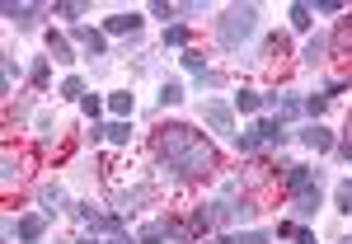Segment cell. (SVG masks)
Wrapping results in <instances>:
<instances>
[{
    "instance_id": "obj_1",
    "label": "cell",
    "mask_w": 352,
    "mask_h": 244,
    "mask_svg": "<svg viewBox=\"0 0 352 244\" xmlns=\"http://www.w3.org/2000/svg\"><path fill=\"white\" fill-rule=\"evenodd\" d=\"M155 151H160L164 169L179 174V179H197V174H207V169L217 164L212 146L192 132V127H164L160 141H155Z\"/></svg>"
},
{
    "instance_id": "obj_2",
    "label": "cell",
    "mask_w": 352,
    "mask_h": 244,
    "mask_svg": "<svg viewBox=\"0 0 352 244\" xmlns=\"http://www.w3.org/2000/svg\"><path fill=\"white\" fill-rule=\"evenodd\" d=\"M254 33H258V10H254V5H230L217 19V43L221 47H240Z\"/></svg>"
},
{
    "instance_id": "obj_3",
    "label": "cell",
    "mask_w": 352,
    "mask_h": 244,
    "mask_svg": "<svg viewBox=\"0 0 352 244\" xmlns=\"http://www.w3.org/2000/svg\"><path fill=\"white\" fill-rule=\"evenodd\" d=\"M202 122H207L212 132H235V109L221 104V99H207V104H202Z\"/></svg>"
},
{
    "instance_id": "obj_4",
    "label": "cell",
    "mask_w": 352,
    "mask_h": 244,
    "mask_svg": "<svg viewBox=\"0 0 352 244\" xmlns=\"http://www.w3.org/2000/svg\"><path fill=\"white\" fill-rule=\"evenodd\" d=\"M320 188V174L315 169H305V164H287V192L300 197V192H315Z\"/></svg>"
},
{
    "instance_id": "obj_5",
    "label": "cell",
    "mask_w": 352,
    "mask_h": 244,
    "mask_svg": "<svg viewBox=\"0 0 352 244\" xmlns=\"http://www.w3.org/2000/svg\"><path fill=\"white\" fill-rule=\"evenodd\" d=\"M71 43L89 47L94 56H104V52H109V33H99V28H85V24H76V28H71Z\"/></svg>"
},
{
    "instance_id": "obj_6",
    "label": "cell",
    "mask_w": 352,
    "mask_h": 244,
    "mask_svg": "<svg viewBox=\"0 0 352 244\" xmlns=\"http://www.w3.org/2000/svg\"><path fill=\"white\" fill-rule=\"evenodd\" d=\"M14 235H19L24 244H38L43 235H47V217H43V212H38V217H19L14 221Z\"/></svg>"
},
{
    "instance_id": "obj_7",
    "label": "cell",
    "mask_w": 352,
    "mask_h": 244,
    "mask_svg": "<svg viewBox=\"0 0 352 244\" xmlns=\"http://www.w3.org/2000/svg\"><path fill=\"white\" fill-rule=\"evenodd\" d=\"M141 244H160V240H184V230L174 225V221H151L141 235H136Z\"/></svg>"
},
{
    "instance_id": "obj_8",
    "label": "cell",
    "mask_w": 352,
    "mask_h": 244,
    "mask_svg": "<svg viewBox=\"0 0 352 244\" xmlns=\"http://www.w3.org/2000/svg\"><path fill=\"white\" fill-rule=\"evenodd\" d=\"M104 33H113V38H122V33H141V14H136V10H122V14L104 19Z\"/></svg>"
},
{
    "instance_id": "obj_9",
    "label": "cell",
    "mask_w": 352,
    "mask_h": 244,
    "mask_svg": "<svg viewBox=\"0 0 352 244\" xmlns=\"http://www.w3.org/2000/svg\"><path fill=\"white\" fill-rule=\"evenodd\" d=\"M258 136H263V146H282L287 141V122L282 118H258Z\"/></svg>"
},
{
    "instance_id": "obj_10",
    "label": "cell",
    "mask_w": 352,
    "mask_h": 244,
    "mask_svg": "<svg viewBox=\"0 0 352 244\" xmlns=\"http://www.w3.org/2000/svg\"><path fill=\"white\" fill-rule=\"evenodd\" d=\"M300 141H305L310 151H333V132H324L320 122H310V127L300 132Z\"/></svg>"
},
{
    "instance_id": "obj_11",
    "label": "cell",
    "mask_w": 352,
    "mask_h": 244,
    "mask_svg": "<svg viewBox=\"0 0 352 244\" xmlns=\"http://www.w3.org/2000/svg\"><path fill=\"white\" fill-rule=\"evenodd\" d=\"M263 104H268V99L254 94V89H240V94L230 99V109H235V113H263Z\"/></svg>"
},
{
    "instance_id": "obj_12",
    "label": "cell",
    "mask_w": 352,
    "mask_h": 244,
    "mask_svg": "<svg viewBox=\"0 0 352 244\" xmlns=\"http://www.w3.org/2000/svg\"><path fill=\"white\" fill-rule=\"evenodd\" d=\"M0 14H5V19H14L19 28H28V24H33V14H38V5H14V0H10Z\"/></svg>"
},
{
    "instance_id": "obj_13",
    "label": "cell",
    "mask_w": 352,
    "mask_h": 244,
    "mask_svg": "<svg viewBox=\"0 0 352 244\" xmlns=\"http://www.w3.org/2000/svg\"><path fill=\"white\" fill-rule=\"evenodd\" d=\"M132 109H136V99L127 94V89H118V94H109V113H113V118H132Z\"/></svg>"
},
{
    "instance_id": "obj_14",
    "label": "cell",
    "mask_w": 352,
    "mask_h": 244,
    "mask_svg": "<svg viewBox=\"0 0 352 244\" xmlns=\"http://www.w3.org/2000/svg\"><path fill=\"white\" fill-rule=\"evenodd\" d=\"M192 43V28L188 24H169L164 28V47H188Z\"/></svg>"
},
{
    "instance_id": "obj_15",
    "label": "cell",
    "mask_w": 352,
    "mask_h": 244,
    "mask_svg": "<svg viewBox=\"0 0 352 244\" xmlns=\"http://www.w3.org/2000/svg\"><path fill=\"white\" fill-rule=\"evenodd\" d=\"M292 207H296V217H300V221H310L315 212H320V188H315V192H300Z\"/></svg>"
},
{
    "instance_id": "obj_16",
    "label": "cell",
    "mask_w": 352,
    "mask_h": 244,
    "mask_svg": "<svg viewBox=\"0 0 352 244\" xmlns=\"http://www.w3.org/2000/svg\"><path fill=\"white\" fill-rule=\"evenodd\" d=\"M47 52H52V61H66V66L76 61V56H71V43H66L61 33H47Z\"/></svg>"
},
{
    "instance_id": "obj_17",
    "label": "cell",
    "mask_w": 352,
    "mask_h": 244,
    "mask_svg": "<svg viewBox=\"0 0 352 244\" xmlns=\"http://www.w3.org/2000/svg\"><path fill=\"white\" fill-rule=\"evenodd\" d=\"M184 71H192L197 80H207V56L197 52V47H188V52H184Z\"/></svg>"
},
{
    "instance_id": "obj_18",
    "label": "cell",
    "mask_w": 352,
    "mask_h": 244,
    "mask_svg": "<svg viewBox=\"0 0 352 244\" xmlns=\"http://www.w3.org/2000/svg\"><path fill=\"white\" fill-rule=\"evenodd\" d=\"M277 113H282V122H287V118H300V113H305V99H296V94H282V99H277Z\"/></svg>"
},
{
    "instance_id": "obj_19",
    "label": "cell",
    "mask_w": 352,
    "mask_h": 244,
    "mask_svg": "<svg viewBox=\"0 0 352 244\" xmlns=\"http://www.w3.org/2000/svg\"><path fill=\"white\" fill-rule=\"evenodd\" d=\"M14 80H19V61H14V56H5V61H0V89L10 94V89H14Z\"/></svg>"
},
{
    "instance_id": "obj_20",
    "label": "cell",
    "mask_w": 352,
    "mask_h": 244,
    "mask_svg": "<svg viewBox=\"0 0 352 244\" xmlns=\"http://www.w3.org/2000/svg\"><path fill=\"white\" fill-rule=\"evenodd\" d=\"M287 14H292V28H300V33H305V28L315 24V10H310V5H292Z\"/></svg>"
},
{
    "instance_id": "obj_21",
    "label": "cell",
    "mask_w": 352,
    "mask_h": 244,
    "mask_svg": "<svg viewBox=\"0 0 352 244\" xmlns=\"http://www.w3.org/2000/svg\"><path fill=\"white\" fill-rule=\"evenodd\" d=\"M258 146H263V136H258V127H254V132H240V136H235V151H240V155H254Z\"/></svg>"
},
{
    "instance_id": "obj_22",
    "label": "cell",
    "mask_w": 352,
    "mask_h": 244,
    "mask_svg": "<svg viewBox=\"0 0 352 244\" xmlns=\"http://www.w3.org/2000/svg\"><path fill=\"white\" fill-rule=\"evenodd\" d=\"M324 52H329V38H324V33H320V38H310V43H305V52H300V56H305V61L315 66V61H320V56H324Z\"/></svg>"
},
{
    "instance_id": "obj_23",
    "label": "cell",
    "mask_w": 352,
    "mask_h": 244,
    "mask_svg": "<svg viewBox=\"0 0 352 244\" xmlns=\"http://www.w3.org/2000/svg\"><path fill=\"white\" fill-rule=\"evenodd\" d=\"M104 136H109L113 146H127V141H132V127H127V122H109V127H104Z\"/></svg>"
},
{
    "instance_id": "obj_24",
    "label": "cell",
    "mask_w": 352,
    "mask_h": 244,
    "mask_svg": "<svg viewBox=\"0 0 352 244\" xmlns=\"http://www.w3.org/2000/svg\"><path fill=\"white\" fill-rule=\"evenodd\" d=\"M164 104H184V85H174V80L160 85V109Z\"/></svg>"
},
{
    "instance_id": "obj_25",
    "label": "cell",
    "mask_w": 352,
    "mask_h": 244,
    "mask_svg": "<svg viewBox=\"0 0 352 244\" xmlns=\"http://www.w3.org/2000/svg\"><path fill=\"white\" fill-rule=\"evenodd\" d=\"M80 109H85V118H99V113L109 109V99H99V94H85V99H80Z\"/></svg>"
},
{
    "instance_id": "obj_26",
    "label": "cell",
    "mask_w": 352,
    "mask_h": 244,
    "mask_svg": "<svg viewBox=\"0 0 352 244\" xmlns=\"http://www.w3.org/2000/svg\"><path fill=\"white\" fill-rule=\"evenodd\" d=\"M61 94H66V99H85V80L80 76H66V80H61Z\"/></svg>"
},
{
    "instance_id": "obj_27",
    "label": "cell",
    "mask_w": 352,
    "mask_h": 244,
    "mask_svg": "<svg viewBox=\"0 0 352 244\" xmlns=\"http://www.w3.org/2000/svg\"><path fill=\"white\" fill-rule=\"evenodd\" d=\"M47 61H52V56H38V61H33V71H28V80L38 85V89L47 85Z\"/></svg>"
},
{
    "instance_id": "obj_28",
    "label": "cell",
    "mask_w": 352,
    "mask_h": 244,
    "mask_svg": "<svg viewBox=\"0 0 352 244\" xmlns=\"http://www.w3.org/2000/svg\"><path fill=\"white\" fill-rule=\"evenodd\" d=\"M56 202H61V188H56V184H52V188H43V217H52Z\"/></svg>"
},
{
    "instance_id": "obj_29",
    "label": "cell",
    "mask_w": 352,
    "mask_h": 244,
    "mask_svg": "<svg viewBox=\"0 0 352 244\" xmlns=\"http://www.w3.org/2000/svg\"><path fill=\"white\" fill-rule=\"evenodd\" d=\"M52 14H61V19H80V14H85V5L66 0V5H52Z\"/></svg>"
},
{
    "instance_id": "obj_30",
    "label": "cell",
    "mask_w": 352,
    "mask_h": 244,
    "mask_svg": "<svg viewBox=\"0 0 352 244\" xmlns=\"http://www.w3.org/2000/svg\"><path fill=\"white\" fill-rule=\"evenodd\" d=\"M151 14H155V19H174V14H179V5H169V0H155V5H151Z\"/></svg>"
},
{
    "instance_id": "obj_31",
    "label": "cell",
    "mask_w": 352,
    "mask_h": 244,
    "mask_svg": "<svg viewBox=\"0 0 352 244\" xmlns=\"http://www.w3.org/2000/svg\"><path fill=\"white\" fill-rule=\"evenodd\" d=\"M338 212H348V217H352V184L338 188Z\"/></svg>"
},
{
    "instance_id": "obj_32",
    "label": "cell",
    "mask_w": 352,
    "mask_h": 244,
    "mask_svg": "<svg viewBox=\"0 0 352 244\" xmlns=\"http://www.w3.org/2000/svg\"><path fill=\"white\" fill-rule=\"evenodd\" d=\"M315 10H320V14H343V10H348V5H343V0H320V5H315Z\"/></svg>"
},
{
    "instance_id": "obj_33",
    "label": "cell",
    "mask_w": 352,
    "mask_h": 244,
    "mask_svg": "<svg viewBox=\"0 0 352 244\" xmlns=\"http://www.w3.org/2000/svg\"><path fill=\"white\" fill-rule=\"evenodd\" d=\"M305 113L320 118V113H324V94H310V99H305Z\"/></svg>"
},
{
    "instance_id": "obj_34",
    "label": "cell",
    "mask_w": 352,
    "mask_h": 244,
    "mask_svg": "<svg viewBox=\"0 0 352 244\" xmlns=\"http://www.w3.org/2000/svg\"><path fill=\"white\" fill-rule=\"evenodd\" d=\"M14 179H19V160H14V155H5V184H14Z\"/></svg>"
},
{
    "instance_id": "obj_35",
    "label": "cell",
    "mask_w": 352,
    "mask_h": 244,
    "mask_svg": "<svg viewBox=\"0 0 352 244\" xmlns=\"http://www.w3.org/2000/svg\"><path fill=\"white\" fill-rule=\"evenodd\" d=\"M296 244H315V235H310V230L300 225V230H296Z\"/></svg>"
},
{
    "instance_id": "obj_36",
    "label": "cell",
    "mask_w": 352,
    "mask_h": 244,
    "mask_svg": "<svg viewBox=\"0 0 352 244\" xmlns=\"http://www.w3.org/2000/svg\"><path fill=\"white\" fill-rule=\"evenodd\" d=\"M113 244H141V240H132V235H118V240H113Z\"/></svg>"
},
{
    "instance_id": "obj_37",
    "label": "cell",
    "mask_w": 352,
    "mask_h": 244,
    "mask_svg": "<svg viewBox=\"0 0 352 244\" xmlns=\"http://www.w3.org/2000/svg\"><path fill=\"white\" fill-rule=\"evenodd\" d=\"M80 244H104V240H80ZM109 244H113V240H109Z\"/></svg>"
},
{
    "instance_id": "obj_38",
    "label": "cell",
    "mask_w": 352,
    "mask_h": 244,
    "mask_svg": "<svg viewBox=\"0 0 352 244\" xmlns=\"http://www.w3.org/2000/svg\"><path fill=\"white\" fill-rule=\"evenodd\" d=\"M338 244H352V240H338Z\"/></svg>"
}]
</instances>
